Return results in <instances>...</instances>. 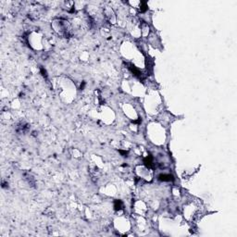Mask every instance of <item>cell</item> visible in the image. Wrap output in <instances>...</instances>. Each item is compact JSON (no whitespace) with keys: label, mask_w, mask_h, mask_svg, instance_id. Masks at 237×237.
<instances>
[{"label":"cell","mask_w":237,"mask_h":237,"mask_svg":"<svg viewBox=\"0 0 237 237\" xmlns=\"http://www.w3.org/2000/svg\"><path fill=\"white\" fill-rule=\"evenodd\" d=\"M54 32L61 37L70 38L72 35L71 33V26L70 22L63 19H55L51 24Z\"/></svg>","instance_id":"1"},{"label":"cell","mask_w":237,"mask_h":237,"mask_svg":"<svg viewBox=\"0 0 237 237\" xmlns=\"http://www.w3.org/2000/svg\"><path fill=\"white\" fill-rule=\"evenodd\" d=\"M103 14H104V18H105L106 21H108L109 23L114 24L116 22V15L111 8L106 7L103 9Z\"/></svg>","instance_id":"2"},{"label":"cell","mask_w":237,"mask_h":237,"mask_svg":"<svg viewBox=\"0 0 237 237\" xmlns=\"http://www.w3.org/2000/svg\"><path fill=\"white\" fill-rule=\"evenodd\" d=\"M41 73H42V75H43L44 77H46V78L47 77V70H44V69L43 67H41Z\"/></svg>","instance_id":"5"},{"label":"cell","mask_w":237,"mask_h":237,"mask_svg":"<svg viewBox=\"0 0 237 237\" xmlns=\"http://www.w3.org/2000/svg\"><path fill=\"white\" fill-rule=\"evenodd\" d=\"M114 209L117 211H120L123 209V203L122 200H115L114 202Z\"/></svg>","instance_id":"4"},{"label":"cell","mask_w":237,"mask_h":237,"mask_svg":"<svg viewBox=\"0 0 237 237\" xmlns=\"http://www.w3.org/2000/svg\"><path fill=\"white\" fill-rule=\"evenodd\" d=\"M158 180L161 182H172L174 181V177L173 175L170 173H161L158 175Z\"/></svg>","instance_id":"3"}]
</instances>
